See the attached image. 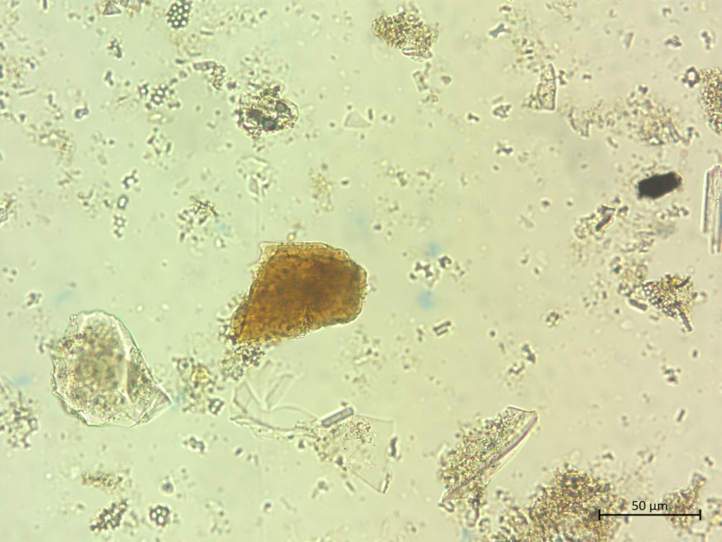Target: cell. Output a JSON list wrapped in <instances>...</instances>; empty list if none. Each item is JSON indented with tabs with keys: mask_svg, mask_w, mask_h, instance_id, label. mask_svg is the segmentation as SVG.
<instances>
[{
	"mask_svg": "<svg viewBox=\"0 0 722 542\" xmlns=\"http://www.w3.org/2000/svg\"><path fill=\"white\" fill-rule=\"evenodd\" d=\"M240 117L252 133H273L293 126L298 117L297 107L289 100L269 92L250 94L242 100Z\"/></svg>",
	"mask_w": 722,
	"mask_h": 542,
	"instance_id": "obj_2",
	"label": "cell"
},
{
	"mask_svg": "<svg viewBox=\"0 0 722 542\" xmlns=\"http://www.w3.org/2000/svg\"><path fill=\"white\" fill-rule=\"evenodd\" d=\"M721 72L716 70L709 73L703 85L702 102L709 114V119L721 121Z\"/></svg>",
	"mask_w": 722,
	"mask_h": 542,
	"instance_id": "obj_3",
	"label": "cell"
},
{
	"mask_svg": "<svg viewBox=\"0 0 722 542\" xmlns=\"http://www.w3.org/2000/svg\"><path fill=\"white\" fill-rule=\"evenodd\" d=\"M274 265L283 335L347 323L360 313L367 273L343 250L319 243L286 245Z\"/></svg>",
	"mask_w": 722,
	"mask_h": 542,
	"instance_id": "obj_1",
	"label": "cell"
}]
</instances>
